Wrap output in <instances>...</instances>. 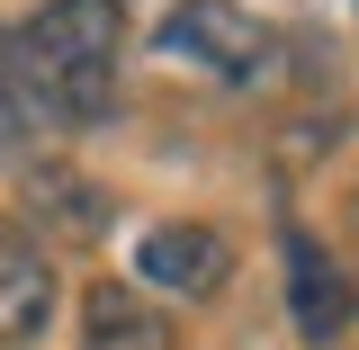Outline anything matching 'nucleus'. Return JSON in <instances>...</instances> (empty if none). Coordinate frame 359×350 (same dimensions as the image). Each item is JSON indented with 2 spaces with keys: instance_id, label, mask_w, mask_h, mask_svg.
Segmentation results:
<instances>
[{
  "instance_id": "39448f33",
  "label": "nucleus",
  "mask_w": 359,
  "mask_h": 350,
  "mask_svg": "<svg viewBox=\"0 0 359 350\" xmlns=\"http://www.w3.org/2000/svg\"><path fill=\"white\" fill-rule=\"evenodd\" d=\"M54 306H63V288H54L45 243L0 216V350H36L45 323H54Z\"/></svg>"
},
{
  "instance_id": "f257e3e1",
  "label": "nucleus",
  "mask_w": 359,
  "mask_h": 350,
  "mask_svg": "<svg viewBox=\"0 0 359 350\" xmlns=\"http://www.w3.org/2000/svg\"><path fill=\"white\" fill-rule=\"evenodd\" d=\"M117 54H126V0H45L9 36L18 99L45 126H99L117 108Z\"/></svg>"
},
{
  "instance_id": "9d476101",
  "label": "nucleus",
  "mask_w": 359,
  "mask_h": 350,
  "mask_svg": "<svg viewBox=\"0 0 359 350\" xmlns=\"http://www.w3.org/2000/svg\"><path fill=\"white\" fill-rule=\"evenodd\" d=\"M233 350H261V342H233Z\"/></svg>"
},
{
  "instance_id": "20e7f679",
  "label": "nucleus",
  "mask_w": 359,
  "mask_h": 350,
  "mask_svg": "<svg viewBox=\"0 0 359 350\" xmlns=\"http://www.w3.org/2000/svg\"><path fill=\"white\" fill-rule=\"evenodd\" d=\"M135 278L162 288V297H180V306H207L224 278H233V243H224L216 224H153L135 243Z\"/></svg>"
},
{
  "instance_id": "1a4fd4ad",
  "label": "nucleus",
  "mask_w": 359,
  "mask_h": 350,
  "mask_svg": "<svg viewBox=\"0 0 359 350\" xmlns=\"http://www.w3.org/2000/svg\"><path fill=\"white\" fill-rule=\"evenodd\" d=\"M341 216H351V234H359V180H351V198H341Z\"/></svg>"
},
{
  "instance_id": "6e6552de",
  "label": "nucleus",
  "mask_w": 359,
  "mask_h": 350,
  "mask_svg": "<svg viewBox=\"0 0 359 350\" xmlns=\"http://www.w3.org/2000/svg\"><path fill=\"white\" fill-rule=\"evenodd\" d=\"M27 135H36V117H27V99H18V72H9V36H0V162H9Z\"/></svg>"
},
{
  "instance_id": "f03ea898",
  "label": "nucleus",
  "mask_w": 359,
  "mask_h": 350,
  "mask_svg": "<svg viewBox=\"0 0 359 350\" xmlns=\"http://www.w3.org/2000/svg\"><path fill=\"white\" fill-rule=\"evenodd\" d=\"M153 45L180 54V63H198V72H216V81H269L278 54H287L278 27L252 18L243 0H171L162 27H153Z\"/></svg>"
},
{
  "instance_id": "0eeeda50",
  "label": "nucleus",
  "mask_w": 359,
  "mask_h": 350,
  "mask_svg": "<svg viewBox=\"0 0 359 350\" xmlns=\"http://www.w3.org/2000/svg\"><path fill=\"white\" fill-rule=\"evenodd\" d=\"M27 207H36V216H54L63 224V234H108V198H99V189H90V180H72V171H54V162H45V171H27Z\"/></svg>"
},
{
  "instance_id": "423d86ee",
  "label": "nucleus",
  "mask_w": 359,
  "mask_h": 350,
  "mask_svg": "<svg viewBox=\"0 0 359 350\" xmlns=\"http://www.w3.org/2000/svg\"><path fill=\"white\" fill-rule=\"evenodd\" d=\"M81 350H180V323L135 288H81Z\"/></svg>"
},
{
  "instance_id": "7ed1b4c3",
  "label": "nucleus",
  "mask_w": 359,
  "mask_h": 350,
  "mask_svg": "<svg viewBox=\"0 0 359 350\" xmlns=\"http://www.w3.org/2000/svg\"><path fill=\"white\" fill-rule=\"evenodd\" d=\"M278 269H287V323H297V342L306 350L341 342L351 332V269L332 261L306 224H278Z\"/></svg>"
}]
</instances>
